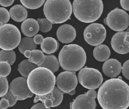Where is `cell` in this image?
I'll use <instances>...</instances> for the list:
<instances>
[{"label": "cell", "mask_w": 129, "mask_h": 109, "mask_svg": "<svg viewBox=\"0 0 129 109\" xmlns=\"http://www.w3.org/2000/svg\"><path fill=\"white\" fill-rule=\"evenodd\" d=\"M97 98L104 109H126L129 106V86L122 79H109L100 87Z\"/></svg>", "instance_id": "1"}, {"label": "cell", "mask_w": 129, "mask_h": 109, "mask_svg": "<svg viewBox=\"0 0 129 109\" xmlns=\"http://www.w3.org/2000/svg\"><path fill=\"white\" fill-rule=\"evenodd\" d=\"M54 73L46 68L38 67L30 72L27 78L31 91L36 95H44L52 91L56 85Z\"/></svg>", "instance_id": "2"}, {"label": "cell", "mask_w": 129, "mask_h": 109, "mask_svg": "<svg viewBox=\"0 0 129 109\" xmlns=\"http://www.w3.org/2000/svg\"><path fill=\"white\" fill-rule=\"evenodd\" d=\"M59 61L60 66L65 71H78L86 63V53L78 44L65 45L59 54Z\"/></svg>", "instance_id": "3"}, {"label": "cell", "mask_w": 129, "mask_h": 109, "mask_svg": "<svg viewBox=\"0 0 129 109\" xmlns=\"http://www.w3.org/2000/svg\"><path fill=\"white\" fill-rule=\"evenodd\" d=\"M73 13L80 21L93 23L100 18L104 5L102 0H73Z\"/></svg>", "instance_id": "4"}, {"label": "cell", "mask_w": 129, "mask_h": 109, "mask_svg": "<svg viewBox=\"0 0 129 109\" xmlns=\"http://www.w3.org/2000/svg\"><path fill=\"white\" fill-rule=\"evenodd\" d=\"M72 11L70 0H47L43 7L45 17L54 24H62L68 20Z\"/></svg>", "instance_id": "5"}, {"label": "cell", "mask_w": 129, "mask_h": 109, "mask_svg": "<svg viewBox=\"0 0 129 109\" xmlns=\"http://www.w3.org/2000/svg\"><path fill=\"white\" fill-rule=\"evenodd\" d=\"M0 48L4 50H13L20 44L21 34L15 25L6 24L0 28Z\"/></svg>", "instance_id": "6"}, {"label": "cell", "mask_w": 129, "mask_h": 109, "mask_svg": "<svg viewBox=\"0 0 129 109\" xmlns=\"http://www.w3.org/2000/svg\"><path fill=\"white\" fill-rule=\"evenodd\" d=\"M78 81L84 87L88 89L100 88L103 82V76L98 70L84 68L79 70L78 74Z\"/></svg>", "instance_id": "7"}, {"label": "cell", "mask_w": 129, "mask_h": 109, "mask_svg": "<svg viewBox=\"0 0 129 109\" xmlns=\"http://www.w3.org/2000/svg\"><path fill=\"white\" fill-rule=\"evenodd\" d=\"M104 23L115 31H123L129 26V15L123 9L116 8L109 12Z\"/></svg>", "instance_id": "8"}, {"label": "cell", "mask_w": 129, "mask_h": 109, "mask_svg": "<svg viewBox=\"0 0 129 109\" xmlns=\"http://www.w3.org/2000/svg\"><path fill=\"white\" fill-rule=\"evenodd\" d=\"M107 32L104 25L92 23L88 25L84 31V38L86 43L92 46L100 45L105 40Z\"/></svg>", "instance_id": "9"}, {"label": "cell", "mask_w": 129, "mask_h": 109, "mask_svg": "<svg viewBox=\"0 0 129 109\" xmlns=\"http://www.w3.org/2000/svg\"><path fill=\"white\" fill-rule=\"evenodd\" d=\"M9 91L18 100L31 98L34 94L28 88L27 78L24 77H19L13 80L9 85Z\"/></svg>", "instance_id": "10"}, {"label": "cell", "mask_w": 129, "mask_h": 109, "mask_svg": "<svg viewBox=\"0 0 129 109\" xmlns=\"http://www.w3.org/2000/svg\"><path fill=\"white\" fill-rule=\"evenodd\" d=\"M78 81L76 72L65 71L61 72L57 76L56 78V85L64 93L69 94L76 89Z\"/></svg>", "instance_id": "11"}, {"label": "cell", "mask_w": 129, "mask_h": 109, "mask_svg": "<svg viewBox=\"0 0 129 109\" xmlns=\"http://www.w3.org/2000/svg\"><path fill=\"white\" fill-rule=\"evenodd\" d=\"M63 93L57 86H55L53 90L49 93L44 95H36L34 102L36 103L38 101H41L44 102L47 109L56 107L62 102Z\"/></svg>", "instance_id": "12"}, {"label": "cell", "mask_w": 129, "mask_h": 109, "mask_svg": "<svg viewBox=\"0 0 129 109\" xmlns=\"http://www.w3.org/2000/svg\"><path fill=\"white\" fill-rule=\"evenodd\" d=\"M58 40L63 43H71L76 37V29L72 25L63 24L61 25L56 31Z\"/></svg>", "instance_id": "13"}, {"label": "cell", "mask_w": 129, "mask_h": 109, "mask_svg": "<svg viewBox=\"0 0 129 109\" xmlns=\"http://www.w3.org/2000/svg\"><path fill=\"white\" fill-rule=\"evenodd\" d=\"M122 70L120 62L117 59H109L103 64L102 71L104 74L109 78H116L120 74Z\"/></svg>", "instance_id": "14"}, {"label": "cell", "mask_w": 129, "mask_h": 109, "mask_svg": "<svg viewBox=\"0 0 129 109\" xmlns=\"http://www.w3.org/2000/svg\"><path fill=\"white\" fill-rule=\"evenodd\" d=\"M126 31H120L116 33L112 37L111 46L116 53L125 54L129 53V46L124 43V37Z\"/></svg>", "instance_id": "15"}, {"label": "cell", "mask_w": 129, "mask_h": 109, "mask_svg": "<svg viewBox=\"0 0 129 109\" xmlns=\"http://www.w3.org/2000/svg\"><path fill=\"white\" fill-rule=\"evenodd\" d=\"M96 107L95 99L89 98L86 94L78 95L70 103V108L72 109H95Z\"/></svg>", "instance_id": "16"}, {"label": "cell", "mask_w": 129, "mask_h": 109, "mask_svg": "<svg viewBox=\"0 0 129 109\" xmlns=\"http://www.w3.org/2000/svg\"><path fill=\"white\" fill-rule=\"evenodd\" d=\"M21 30L25 36L32 37L38 33L40 30V25L38 21L34 19H26L22 23Z\"/></svg>", "instance_id": "17"}, {"label": "cell", "mask_w": 129, "mask_h": 109, "mask_svg": "<svg viewBox=\"0 0 129 109\" xmlns=\"http://www.w3.org/2000/svg\"><path fill=\"white\" fill-rule=\"evenodd\" d=\"M11 18L16 22H22L27 17V11L23 5H17L12 7L9 11Z\"/></svg>", "instance_id": "18"}, {"label": "cell", "mask_w": 129, "mask_h": 109, "mask_svg": "<svg viewBox=\"0 0 129 109\" xmlns=\"http://www.w3.org/2000/svg\"><path fill=\"white\" fill-rule=\"evenodd\" d=\"M41 48L44 53L51 54L55 53L59 49V43L53 37H46L41 44Z\"/></svg>", "instance_id": "19"}, {"label": "cell", "mask_w": 129, "mask_h": 109, "mask_svg": "<svg viewBox=\"0 0 129 109\" xmlns=\"http://www.w3.org/2000/svg\"><path fill=\"white\" fill-rule=\"evenodd\" d=\"M24 55L28 59L30 62L36 64L38 67H39L44 62L45 59L44 52L40 50H27L25 52Z\"/></svg>", "instance_id": "20"}, {"label": "cell", "mask_w": 129, "mask_h": 109, "mask_svg": "<svg viewBox=\"0 0 129 109\" xmlns=\"http://www.w3.org/2000/svg\"><path fill=\"white\" fill-rule=\"evenodd\" d=\"M93 55L95 59L100 62H105L111 56V50L105 44L97 46L93 49Z\"/></svg>", "instance_id": "21"}, {"label": "cell", "mask_w": 129, "mask_h": 109, "mask_svg": "<svg viewBox=\"0 0 129 109\" xmlns=\"http://www.w3.org/2000/svg\"><path fill=\"white\" fill-rule=\"evenodd\" d=\"M59 61L57 58L54 55H45L44 62L39 67L46 68L51 70L53 73L58 71L60 68Z\"/></svg>", "instance_id": "22"}, {"label": "cell", "mask_w": 129, "mask_h": 109, "mask_svg": "<svg viewBox=\"0 0 129 109\" xmlns=\"http://www.w3.org/2000/svg\"><path fill=\"white\" fill-rule=\"evenodd\" d=\"M37 67L36 64L30 62L28 59H26L19 64L18 70L22 77L27 78L30 72Z\"/></svg>", "instance_id": "23"}, {"label": "cell", "mask_w": 129, "mask_h": 109, "mask_svg": "<svg viewBox=\"0 0 129 109\" xmlns=\"http://www.w3.org/2000/svg\"><path fill=\"white\" fill-rule=\"evenodd\" d=\"M37 44L35 42L34 38L30 37H25L22 38L20 44L18 46V49L21 54H24L27 50H32L36 49Z\"/></svg>", "instance_id": "24"}, {"label": "cell", "mask_w": 129, "mask_h": 109, "mask_svg": "<svg viewBox=\"0 0 129 109\" xmlns=\"http://www.w3.org/2000/svg\"><path fill=\"white\" fill-rule=\"evenodd\" d=\"M16 54L13 50L2 49L0 52V61L6 62L11 65H13L15 62Z\"/></svg>", "instance_id": "25"}, {"label": "cell", "mask_w": 129, "mask_h": 109, "mask_svg": "<svg viewBox=\"0 0 129 109\" xmlns=\"http://www.w3.org/2000/svg\"><path fill=\"white\" fill-rule=\"evenodd\" d=\"M25 7L30 9H36L42 6L46 0H20Z\"/></svg>", "instance_id": "26"}, {"label": "cell", "mask_w": 129, "mask_h": 109, "mask_svg": "<svg viewBox=\"0 0 129 109\" xmlns=\"http://www.w3.org/2000/svg\"><path fill=\"white\" fill-rule=\"evenodd\" d=\"M37 21L40 25V30L42 33H48L51 30L53 24L47 18L38 19Z\"/></svg>", "instance_id": "27"}, {"label": "cell", "mask_w": 129, "mask_h": 109, "mask_svg": "<svg viewBox=\"0 0 129 109\" xmlns=\"http://www.w3.org/2000/svg\"><path fill=\"white\" fill-rule=\"evenodd\" d=\"M0 67H1V72H0L1 77H7L10 74L11 67L8 63L6 62H1Z\"/></svg>", "instance_id": "28"}, {"label": "cell", "mask_w": 129, "mask_h": 109, "mask_svg": "<svg viewBox=\"0 0 129 109\" xmlns=\"http://www.w3.org/2000/svg\"><path fill=\"white\" fill-rule=\"evenodd\" d=\"M1 81V90H0V97H2L7 93L9 87L8 85V80L6 77H1L0 78Z\"/></svg>", "instance_id": "29"}, {"label": "cell", "mask_w": 129, "mask_h": 109, "mask_svg": "<svg viewBox=\"0 0 129 109\" xmlns=\"http://www.w3.org/2000/svg\"><path fill=\"white\" fill-rule=\"evenodd\" d=\"M0 13H1V26L3 25L7 24L10 19V13L7 9L4 7L0 8Z\"/></svg>", "instance_id": "30"}, {"label": "cell", "mask_w": 129, "mask_h": 109, "mask_svg": "<svg viewBox=\"0 0 129 109\" xmlns=\"http://www.w3.org/2000/svg\"><path fill=\"white\" fill-rule=\"evenodd\" d=\"M1 98H5L7 99L9 102V104H10V107L13 106L18 100V99L12 94V93L10 91H9L7 92V93L4 96H3L2 97H1Z\"/></svg>", "instance_id": "31"}, {"label": "cell", "mask_w": 129, "mask_h": 109, "mask_svg": "<svg viewBox=\"0 0 129 109\" xmlns=\"http://www.w3.org/2000/svg\"><path fill=\"white\" fill-rule=\"evenodd\" d=\"M122 73L125 77L129 80V60H127L122 66Z\"/></svg>", "instance_id": "32"}, {"label": "cell", "mask_w": 129, "mask_h": 109, "mask_svg": "<svg viewBox=\"0 0 129 109\" xmlns=\"http://www.w3.org/2000/svg\"><path fill=\"white\" fill-rule=\"evenodd\" d=\"M10 107V104L7 99L5 98H2L0 101V108L6 109Z\"/></svg>", "instance_id": "33"}, {"label": "cell", "mask_w": 129, "mask_h": 109, "mask_svg": "<svg viewBox=\"0 0 129 109\" xmlns=\"http://www.w3.org/2000/svg\"><path fill=\"white\" fill-rule=\"evenodd\" d=\"M14 2V0H0V5L3 7H7L11 6Z\"/></svg>", "instance_id": "34"}, {"label": "cell", "mask_w": 129, "mask_h": 109, "mask_svg": "<svg viewBox=\"0 0 129 109\" xmlns=\"http://www.w3.org/2000/svg\"><path fill=\"white\" fill-rule=\"evenodd\" d=\"M120 2L122 9L129 11V0H120Z\"/></svg>", "instance_id": "35"}, {"label": "cell", "mask_w": 129, "mask_h": 109, "mask_svg": "<svg viewBox=\"0 0 129 109\" xmlns=\"http://www.w3.org/2000/svg\"><path fill=\"white\" fill-rule=\"evenodd\" d=\"M85 94L88 95L89 98L92 99H95L97 98V97H98V93H97V92L95 90H93V89H90V90L87 92Z\"/></svg>", "instance_id": "36"}, {"label": "cell", "mask_w": 129, "mask_h": 109, "mask_svg": "<svg viewBox=\"0 0 129 109\" xmlns=\"http://www.w3.org/2000/svg\"><path fill=\"white\" fill-rule=\"evenodd\" d=\"M34 40L35 42L37 44H41L43 42L44 38H43V37L41 35H36L35 36Z\"/></svg>", "instance_id": "37"}, {"label": "cell", "mask_w": 129, "mask_h": 109, "mask_svg": "<svg viewBox=\"0 0 129 109\" xmlns=\"http://www.w3.org/2000/svg\"><path fill=\"white\" fill-rule=\"evenodd\" d=\"M31 108L32 109H34V108H36V109H46L47 108V107L46 106V105H45L44 103L43 102H40V103H38L34 105L33 106L31 107Z\"/></svg>", "instance_id": "38"}, {"label": "cell", "mask_w": 129, "mask_h": 109, "mask_svg": "<svg viewBox=\"0 0 129 109\" xmlns=\"http://www.w3.org/2000/svg\"><path fill=\"white\" fill-rule=\"evenodd\" d=\"M124 43L129 46V28L126 30V33L124 37Z\"/></svg>", "instance_id": "39"}, {"label": "cell", "mask_w": 129, "mask_h": 109, "mask_svg": "<svg viewBox=\"0 0 129 109\" xmlns=\"http://www.w3.org/2000/svg\"><path fill=\"white\" fill-rule=\"evenodd\" d=\"M75 93H76V89H74V90L72 91L71 92H70L69 94L71 95H73L75 94Z\"/></svg>", "instance_id": "40"}, {"label": "cell", "mask_w": 129, "mask_h": 109, "mask_svg": "<svg viewBox=\"0 0 129 109\" xmlns=\"http://www.w3.org/2000/svg\"><path fill=\"white\" fill-rule=\"evenodd\" d=\"M118 78H119V79H122V78H121V77H118Z\"/></svg>", "instance_id": "41"}]
</instances>
